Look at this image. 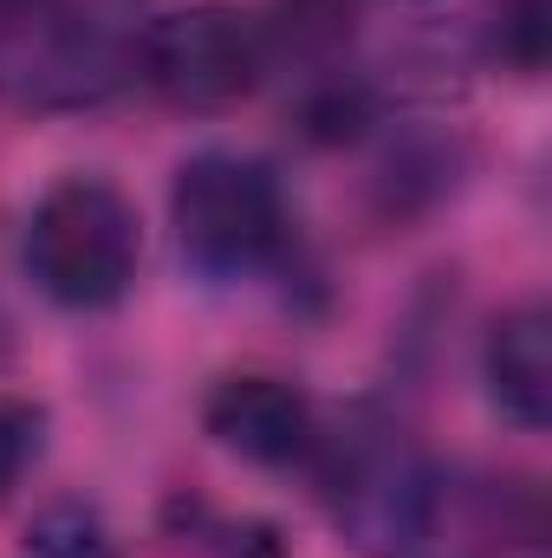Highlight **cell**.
<instances>
[{
  "instance_id": "5bb4252c",
  "label": "cell",
  "mask_w": 552,
  "mask_h": 558,
  "mask_svg": "<svg viewBox=\"0 0 552 558\" xmlns=\"http://www.w3.org/2000/svg\"><path fill=\"white\" fill-rule=\"evenodd\" d=\"M0 351H7V338H0Z\"/></svg>"
},
{
  "instance_id": "8992f818",
  "label": "cell",
  "mask_w": 552,
  "mask_h": 558,
  "mask_svg": "<svg viewBox=\"0 0 552 558\" xmlns=\"http://www.w3.org/2000/svg\"><path fill=\"white\" fill-rule=\"evenodd\" d=\"M202 428L228 454H241L254 468H299L319 448V410H312V397L299 384L274 377V371H235V377H221L208 390V403H202Z\"/></svg>"
},
{
  "instance_id": "6da1fadb",
  "label": "cell",
  "mask_w": 552,
  "mask_h": 558,
  "mask_svg": "<svg viewBox=\"0 0 552 558\" xmlns=\"http://www.w3.org/2000/svg\"><path fill=\"white\" fill-rule=\"evenodd\" d=\"M20 260L33 286L65 312H105L131 292L143 260L137 202L105 175H65L52 182L20 234Z\"/></svg>"
},
{
  "instance_id": "5b68a950",
  "label": "cell",
  "mask_w": 552,
  "mask_h": 558,
  "mask_svg": "<svg viewBox=\"0 0 552 558\" xmlns=\"http://www.w3.org/2000/svg\"><path fill=\"white\" fill-rule=\"evenodd\" d=\"M267 72V33L228 0L149 13L137 78L176 111H235Z\"/></svg>"
},
{
  "instance_id": "277c9868",
  "label": "cell",
  "mask_w": 552,
  "mask_h": 558,
  "mask_svg": "<svg viewBox=\"0 0 552 558\" xmlns=\"http://www.w3.org/2000/svg\"><path fill=\"white\" fill-rule=\"evenodd\" d=\"M143 0H46L39 20L13 46L20 92L46 111H92L137 78Z\"/></svg>"
},
{
  "instance_id": "4fadbf2b",
  "label": "cell",
  "mask_w": 552,
  "mask_h": 558,
  "mask_svg": "<svg viewBox=\"0 0 552 558\" xmlns=\"http://www.w3.org/2000/svg\"><path fill=\"white\" fill-rule=\"evenodd\" d=\"M39 7H46V0H0V72H7V59H13V46H20V33L39 20Z\"/></svg>"
},
{
  "instance_id": "3957f363",
  "label": "cell",
  "mask_w": 552,
  "mask_h": 558,
  "mask_svg": "<svg viewBox=\"0 0 552 558\" xmlns=\"http://www.w3.org/2000/svg\"><path fill=\"white\" fill-rule=\"evenodd\" d=\"M169 228L195 274L241 279L274 267L286 247V195L261 156L202 149L169 182Z\"/></svg>"
},
{
  "instance_id": "7c38bea8",
  "label": "cell",
  "mask_w": 552,
  "mask_h": 558,
  "mask_svg": "<svg viewBox=\"0 0 552 558\" xmlns=\"http://www.w3.org/2000/svg\"><path fill=\"white\" fill-rule=\"evenodd\" d=\"M189 539H195V558H286L279 553V533L274 526H254V520L208 526V533H189Z\"/></svg>"
},
{
  "instance_id": "30bf717a",
  "label": "cell",
  "mask_w": 552,
  "mask_h": 558,
  "mask_svg": "<svg viewBox=\"0 0 552 558\" xmlns=\"http://www.w3.org/2000/svg\"><path fill=\"white\" fill-rule=\"evenodd\" d=\"M494 46L514 72L547 65V0H494Z\"/></svg>"
},
{
  "instance_id": "8fae6325",
  "label": "cell",
  "mask_w": 552,
  "mask_h": 558,
  "mask_svg": "<svg viewBox=\"0 0 552 558\" xmlns=\"http://www.w3.org/2000/svg\"><path fill=\"white\" fill-rule=\"evenodd\" d=\"M279 20L299 46H338L358 20V0H279Z\"/></svg>"
},
{
  "instance_id": "ba28073f",
  "label": "cell",
  "mask_w": 552,
  "mask_h": 558,
  "mask_svg": "<svg viewBox=\"0 0 552 558\" xmlns=\"http://www.w3.org/2000/svg\"><path fill=\"white\" fill-rule=\"evenodd\" d=\"M26 558H118V546H111V533H105V520H98L92 507L59 500V507H46V513L33 520Z\"/></svg>"
},
{
  "instance_id": "52a82bcc",
  "label": "cell",
  "mask_w": 552,
  "mask_h": 558,
  "mask_svg": "<svg viewBox=\"0 0 552 558\" xmlns=\"http://www.w3.org/2000/svg\"><path fill=\"white\" fill-rule=\"evenodd\" d=\"M481 371H488V397L494 410L540 435L552 416V325L540 305H514L494 318L488 331V351H481Z\"/></svg>"
},
{
  "instance_id": "7a4b0ae2",
  "label": "cell",
  "mask_w": 552,
  "mask_h": 558,
  "mask_svg": "<svg viewBox=\"0 0 552 558\" xmlns=\"http://www.w3.org/2000/svg\"><path fill=\"white\" fill-rule=\"evenodd\" d=\"M312 461H319L332 520H338V533H345L358 553L404 558L429 539L442 487H435L422 448H416L397 422L358 416V422H345L338 435L319 428Z\"/></svg>"
},
{
  "instance_id": "9c48e42d",
  "label": "cell",
  "mask_w": 552,
  "mask_h": 558,
  "mask_svg": "<svg viewBox=\"0 0 552 558\" xmlns=\"http://www.w3.org/2000/svg\"><path fill=\"white\" fill-rule=\"evenodd\" d=\"M39 454H46V410L33 397L0 390V500L39 468Z\"/></svg>"
}]
</instances>
